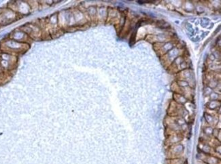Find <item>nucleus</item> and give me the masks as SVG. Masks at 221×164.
Masks as SVG:
<instances>
[{"label":"nucleus","instance_id":"1","mask_svg":"<svg viewBox=\"0 0 221 164\" xmlns=\"http://www.w3.org/2000/svg\"><path fill=\"white\" fill-rule=\"evenodd\" d=\"M203 162L206 164H218V158L210 155H206L203 159Z\"/></svg>","mask_w":221,"mask_h":164},{"label":"nucleus","instance_id":"2","mask_svg":"<svg viewBox=\"0 0 221 164\" xmlns=\"http://www.w3.org/2000/svg\"><path fill=\"white\" fill-rule=\"evenodd\" d=\"M206 132L208 134H211L213 133V129L211 127H207L206 129Z\"/></svg>","mask_w":221,"mask_h":164}]
</instances>
